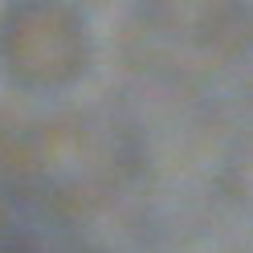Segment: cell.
I'll return each instance as SVG.
<instances>
[{
	"instance_id": "1",
	"label": "cell",
	"mask_w": 253,
	"mask_h": 253,
	"mask_svg": "<svg viewBox=\"0 0 253 253\" xmlns=\"http://www.w3.org/2000/svg\"><path fill=\"white\" fill-rule=\"evenodd\" d=\"M82 61V33L66 8L12 4L0 17V70L17 86H57Z\"/></svg>"
},
{
	"instance_id": "2",
	"label": "cell",
	"mask_w": 253,
	"mask_h": 253,
	"mask_svg": "<svg viewBox=\"0 0 253 253\" xmlns=\"http://www.w3.org/2000/svg\"><path fill=\"white\" fill-rule=\"evenodd\" d=\"M0 253H33V229L17 196L0 188Z\"/></svg>"
}]
</instances>
